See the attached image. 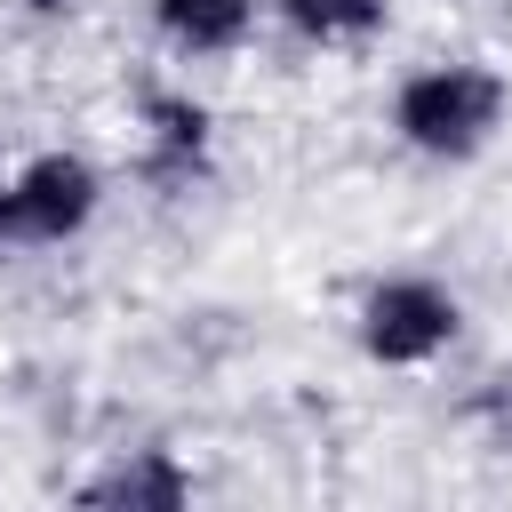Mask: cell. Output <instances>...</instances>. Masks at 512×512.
Instances as JSON below:
<instances>
[{
  "label": "cell",
  "instance_id": "4",
  "mask_svg": "<svg viewBox=\"0 0 512 512\" xmlns=\"http://www.w3.org/2000/svg\"><path fill=\"white\" fill-rule=\"evenodd\" d=\"M208 144H216V128H208V104L200 96H184V88H152L144 96V176L152 184H192L200 168H208Z\"/></svg>",
  "mask_w": 512,
  "mask_h": 512
},
{
  "label": "cell",
  "instance_id": "1",
  "mask_svg": "<svg viewBox=\"0 0 512 512\" xmlns=\"http://www.w3.org/2000/svg\"><path fill=\"white\" fill-rule=\"evenodd\" d=\"M504 104H512V88H504L496 64L440 56V64H424L392 88V136L424 160H472V152L496 144Z\"/></svg>",
  "mask_w": 512,
  "mask_h": 512
},
{
  "label": "cell",
  "instance_id": "2",
  "mask_svg": "<svg viewBox=\"0 0 512 512\" xmlns=\"http://www.w3.org/2000/svg\"><path fill=\"white\" fill-rule=\"evenodd\" d=\"M456 328H464L456 296L440 280H424V272H392V280H376L360 296V352L376 368H424V360H440L456 344Z\"/></svg>",
  "mask_w": 512,
  "mask_h": 512
},
{
  "label": "cell",
  "instance_id": "3",
  "mask_svg": "<svg viewBox=\"0 0 512 512\" xmlns=\"http://www.w3.org/2000/svg\"><path fill=\"white\" fill-rule=\"evenodd\" d=\"M96 208H104V176L80 152H40L8 176V216H16V240H32V248L80 240L96 224Z\"/></svg>",
  "mask_w": 512,
  "mask_h": 512
},
{
  "label": "cell",
  "instance_id": "8",
  "mask_svg": "<svg viewBox=\"0 0 512 512\" xmlns=\"http://www.w3.org/2000/svg\"><path fill=\"white\" fill-rule=\"evenodd\" d=\"M16 240V216H8V176H0V248Z\"/></svg>",
  "mask_w": 512,
  "mask_h": 512
},
{
  "label": "cell",
  "instance_id": "5",
  "mask_svg": "<svg viewBox=\"0 0 512 512\" xmlns=\"http://www.w3.org/2000/svg\"><path fill=\"white\" fill-rule=\"evenodd\" d=\"M80 504H104V512H176V504H192V472L168 448H128L112 472H96L80 488Z\"/></svg>",
  "mask_w": 512,
  "mask_h": 512
},
{
  "label": "cell",
  "instance_id": "9",
  "mask_svg": "<svg viewBox=\"0 0 512 512\" xmlns=\"http://www.w3.org/2000/svg\"><path fill=\"white\" fill-rule=\"evenodd\" d=\"M32 8H64V0H32Z\"/></svg>",
  "mask_w": 512,
  "mask_h": 512
},
{
  "label": "cell",
  "instance_id": "7",
  "mask_svg": "<svg viewBox=\"0 0 512 512\" xmlns=\"http://www.w3.org/2000/svg\"><path fill=\"white\" fill-rule=\"evenodd\" d=\"M272 16L312 48H360V40L384 32L392 0H272Z\"/></svg>",
  "mask_w": 512,
  "mask_h": 512
},
{
  "label": "cell",
  "instance_id": "6",
  "mask_svg": "<svg viewBox=\"0 0 512 512\" xmlns=\"http://www.w3.org/2000/svg\"><path fill=\"white\" fill-rule=\"evenodd\" d=\"M152 24L184 56H232L256 24V0H152Z\"/></svg>",
  "mask_w": 512,
  "mask_h": 512
}]
</instances>
